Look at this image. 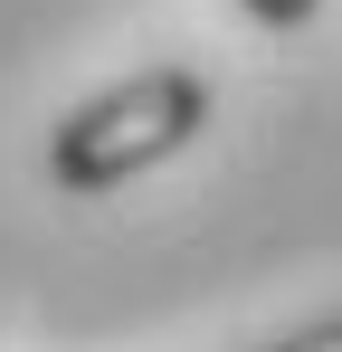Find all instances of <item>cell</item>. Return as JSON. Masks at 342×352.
I'll list each match as a JSON object with an SVG mask.
<instances>
[{"instance_id": "3", "label": "cell", "mask_w": 342, "mask_h": 352, "mask_svg": "<svg viewBox=\"0 0 342 352\" xmlns=\"http://www.w3.org/2000/svg\"><path fill=\"white\" fill-rule=\"evenodd\" d=\"M257 352H342V314H323V324H295V333H276V343Z\"/></svg>"}, {"instance_id": "1", "label": "cell", "mask_w": 342, "mask_h": 352, "mask_svg": "<svg viewBox=\"0 0 342 352\" xmlns=\"http://www.w3.org/2000/svg\"><path fill=\"white\" fill-rule=\"evenodd\" d=\"M209 76L200 67H143V76H124L105 96H86V105H67L48 133V181L57 190H76V200H95V190H124V181L162 172L171 153H190L200 133H209Z\"/></svg>"}, {"instance_id": "2", "label": "cell", "mask_w": 342, "mask_h": 352, "mask_svg": "<svg viewBox=\"0 0 342 352\" xmlns=\"http://www.w3.org/2000/svg\"><path fill=\"white\" fill-rule=\"evenodd\" d=\"M238 10H247L257 29H314V19H323V0H238Z\"/></svg>"}]
</instances>
